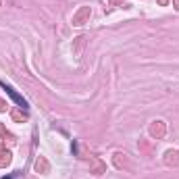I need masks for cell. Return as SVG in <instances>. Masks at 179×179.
<instances>
[{"label": "cell", "instance_id": "6da1fadb", "mask_svg": "<svg viewBox=\"0 0 179 179\" xmlns=\"http://www.w3.org/2000/svg\"><path fill=\"white\" fill-rule=\"evenodd\" d=\"M0 85H2V88L7 90V94H8V96H11V98H13V100H15V102H17V104H19L21 108H25V110H27V102H25V100H23V98H21V96H19V94H17V92H15L13 88H8L7 83H2V81H0Z\"/></svg>", "mask_w": 179, "mask_h": 179}, {"label": "cell", "instance_id": "7a4b0ae2", "mask_svg": "<svg viewBox=\"0 0 179 179\" xmlns=\"http://www.w3.org/2000/svg\"><path fill=\"white\" fill-rule=\"evenodd\" d=\"M4 108H7V104H4L2 100H0V110H4Z\"/></svg>", "mask_w": 179, "mask_h": 179}, {"label": "cell", "instance_id": "3957f363", "mask_svg": "<svg viewBox=\"0 0 179 179\" xmlns=\"http://www.w3.org/2000/svg\"><path fill=\"white\" fill-rule=\"evenodd\" d=\"M158 2H160V4H167V0H158Z\"/></svg>", "mask_w": 179, "mask_h": 179}, {"label": "cell", "instance_id": "277c9868", "mask_svg": "<svg viewBox=\"0 0 179 179\" xmlns=\"http://www.w3.org/2000/svg\"><path fill=\"white\" fill-rule=\"evenodd\" d=\"M175 2H177V8H179V0H175Z\"/></svg>", "mask_w": 179, "mask_h": 179}, {"label": "cell", "instance_id": "5b68a950", "mask_svg": "<svg viewBox=\"0 0 179 179\" xmlns=\"http://www.w3.org/2000/svg\"><path fill=\"white\" fill-rule=\"evenodd\" d=\"M4 179H11V177H4Z\"/></svg>", "mask_w": 179, "mask_h": 179}]
</instances>
